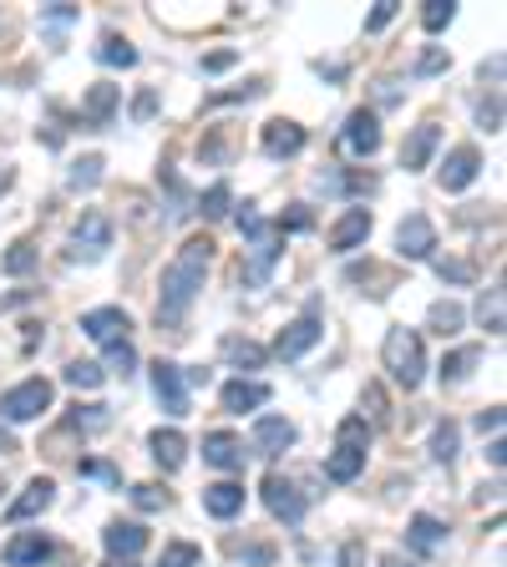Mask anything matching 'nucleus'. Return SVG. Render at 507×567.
<instances>
[{
  "label": "nucleus",
  "mask_w": 507,
  "mask_h": 567,
  "mask_svg": "<svg viewBox=\"0 0 507 567\" xmlns=\"http://www.w3.org/2000/svg\"><path fill=\"white\" fill-rule=\"evenodd\" d=\"M209 264H214V238H188L183 249L173 253V264L162 269V284H158V325H178L193 309Z\"/></svg>",
  "instance_id": "obj_1"
},
{
  "label": "nucleus",
  "mask_w": 507,
  "mask_h": 567,
  "mask_svg": "<svg viewBox=\"0 0 507 567\" xmlns=\"http://www.w3.org/2000/svg\"><path fill=\"white\" fill-rule=\"evenodd\" d=\"M381 360H386L391 381L406 385V390H416V385H421V375H427V350H421V334L406 330V325L386 330V344H381Z\"/></svg>",
  "instance_id": "obj_2"
},
{
  "label": "nucleus",
  "mask_w": 507,
  "mask_h": 567,
  "mask_svg": "<svg viewBox=\"0 0 507 567\" xmlns=\"http://www.w3.org/2000/svg\"><path fill=\"white\" fill-rule=\"evenodd\" d=\"M52 400H56V385L52 381H21L15 390L0 396V421H11V426L36 421V416L52 410Z\"/></svg>",
  "instance_id": "obj_3"
},
{
  "label": "nucleus",
  "mask_w": 507,
  "mask_h": 567,
  "mask_svg": "<svg viewBox=\"0 0 507 567\" xmlns=\"http://www.w3.org/2000/svg\"><path fill=\"white\" fill-rule=\"evenodd\" d=\"M259 497H264V507L274 517H280V522H290V528H300V522H305V491L294 487L290 476H280V472H269L264 481H259Z\"/></svg>",
  "instance_id": "obj_4"
},
{
  "label": "nucleus",
  "mask_w": 507,
  "mask_h": 567,
  "mask_svg": "<svg viewBox=\"0 0 507 567\" xmlns=\"http://www.w3.org/2000/svg\"><path fill=\"white\" fill-rule=\"evenodd\" d=\"M112 249V224H108V213H81V224L71 228V259H102V253Z\"/></svg>",
  "instance_id": "obj_5"
},
{
  "label": "nucleus",
  "mask_w": 507,
  "mask_h": 567,
  "mask_svg": "<svg viewBox=\"0 0 507 567\" xmlns=\"http://www.w3.org/2000/svg\"><path fill=\"white\" fill-rule=\"evenodd\" d=\"M153 396H158L162 416H188V385H183V365H173V360H158L153 365Z\"/></svg>",
  "instance_id": "obj_6"
},
{
  "label": "nucleus",
  "mask_w": 507,
  "mask_h": 567,
  "mask_svg": "<svg viewBox=\"0 0 507 567\" xmlns=\"http://www.w3.org/2000/svg\"><path fill=\"white\" fill-rule=\"evenodd\" d=\"M320 334H325V325H320V315L309 309V315L290 319V325L280 330V340H274V355H280V360H300V355H309V350L320 344Z\"/></svg>",
  "instance_id": "obj_7"
},
{
  "label": "nucleus",
  "mask_w": 507,
  "mask_h": 567,
  "mask_svg": "<svg viewBox=\"0 0 507 567\" xmlns=\"http://www.w3.org/2000/svg\"><path fill=\"white\" fill-rule=\"evenodd\" d=\"M340 143H346L350 158H375V152H381V122H375V112H365V106L350 112Z\"/></svg>",
  "instance_id": "obj_8"
},
{
  "label": "nucleus",
  "mask_w": 507,
  "mask_h": 567,
  "mask_svg": "<svg viewBox=\"0 0 507 567\" xmlns=\"http://www.w3.org/2000/svg\"><path fill=\"white\" fill-rule=\"evenodd\" d=\"M396 253H401V259H431V253H437V228H431V218H421V213L401 218Z\"/></svg>",
  "instance_id": "obj_9"
},
{
  "label": "nucleus",
  "mask_w": 507,
  "mask_h": 567,
  "mask_svg": "<svg viewBox=\"0 0 507 567\" xmlns=\"http://www.w3.org/2000/svg\"><path fill=\"white\" fill-rule=\"evenodd\" d=\"M127 330H133V319H127V309H87L81 315V334L87 340H97V344H122L127 340Z\"/></svg>",
  "instance_id": "obj_10"
},
{
  "label": "nucleus",
  "mask_w": 507,
  "mask_h": 567,
  "mask_svg": "<svg viewBox=\"0 0 507 567\" xmlns=\"http://www.w3.org/2000/svg\"><path fill=\"white\" fill-rule=\"evenodd\" d=\"M477 172H482V152H477V147H452L447 162H441V188H447V193H462V188L477 183Z\"/></svg>",
  "instance_id": "obj_11"
},
{
  "label": "nucleus",
  "mask_w": 507,
  "mask_h": 567,
  "mask_svg": "<svg viewBox=\"0 0 507 567\" xmlns=\"http://www.w3.org/2000/svg\"><path fill=\"white\" fill-rule=\"evenodd\" d=\"M244 441L234 431H209L203 435V462L214 466V472H244Z\"/></svg>",
  "instance_id": "obj_12"
},
{
  "label": "nucleus",
  "mask_w": 507,
  "mask_h": 567,
  "mask_svg": "<svg viewBox=\"0 0 507 567\" xmlns=\"http://www.w3.org/2000/svg\"><path fill=\"white\" fill-rule=\"evenodd\" d=\"M52 501H56V481H52V476H36V481H26L21 497L5 507V517H11V522H31V517H41Z\"/></svg>",
  "instance_id": "obj_13"
},
{
  "label": "nucleus",
  "mask_w": 507,
  "mask_h": 567,
  "mask_svg": "<svg viewBox=\"0 0 507 567\" xmlns=\"http://www.w3.org/2000/svg\"><path fill=\"white\" fill-rule=\"evenodd\" d=\"M365 238H371V208H346L330 228V249L350 253V249H361Z\"/></svg>",
  "instance_id": "obj_14"
},
{
  "label": "nucleus",
  "mask_w": 507,
  "mask_h": 567,
  "mask_svg": "<svg viewBox=\"0 0 507 567\" xmlns=\"http://www.w3.org/2000/svg\"><path fill=\"white\" fill-rule=\"evenodd\" d=\"M437 143H441V127L437 122H421V127H412V137L401 143V168L406 172H421L431 162V152H437Z\"/></svg>",
  "instance_id": "obj_15"
},
{
  "label": "nucleus",
  "mask_w": 507,
  "mask_h": 567,
  "mask_svg": "<svg viewBox=\"0 0 507 567\" xmlns=\"http://www.w3.org/2000/svg\"><path fill=\"white\" fill-rule=\"evenodd\" d=\"M294 446V426L284 416H259L254 421V451L259 456H280V451Z\"/></svg>",
  "instance_id": "obj_16"
},
{
  "label": "nucleus",
  "mask_w": 507,
  "mask_h": 567,
  "mask_svg": "<svg viewBox=\"0 0 507 567\" xmlns=\"http://www.w3.org/2000/svg\"><path fill=\"white\" fill-rule=\"evenodd\" d=\"M117 102H122V87L97 81L92 92H87V102H81V122H87V127H108V122L117 117Z\"/></svg>",
  "instance_id": "obj_17"
},
{
  "label": "nucleus",
  "mask_w": 507,
  "mask_h": 567,
  "mask_svg": "<svg viewBox=\"0 0 507 567\" xmlns=\"http://www.w3.org/2000/svg\"><path fill=\"white\" fill-rule=\"evenodd\" d=\"M264 152L269 158H294V152H305V127L300 122H264Z\"/></svg>",
  "instance_id": "obj_18"
},
{
  "label": "nucleus",
  "mask_w": 507,
  "mask_h": 567,
  "mask_svg": "<svg viewBox=\"0 0 507 567\" xmlns=\"http://www.w3.org/2000/svg\"><path fill=\"white\" fill-rule=\"evenodd\" d=\"M102 542H108V553L117 557V563H133V557L147 547V528H137V522H108Z\"/></svg>",
  "instance_id": "obj_19"
},
{
  "label": "nucleus",
  "mask_w": 507,
  "mask_h": 567,
  "mask_svg": "<svg viewBox=\"0 0 507 567\" xmlns=\"http://www.w3.org/2000/svg\"><path fill=\"white\" fill-rule=\"evenodd\" d=\"M147 451H153V462L162 466V472H178V466L188 462V441H183V431H173V426H168V431H153L147 435Z\"/></svg>",
  "instance_id": "obj_20"
},
{
  "label": "nucleus",
  "mask_w": 507,
  "mask_h": 567,
  "mask_svg": "<svg viewBox=\"0 0 507 567\" xmlns=\"http://www.w3.org/2000/svg\"><path fill=\"white\" fill-rule=\"evenodd\" d=\"M218 400H224L228 416H244V410H259V406H264V400H269V385H264V381H244V375H239V381L224 385V396H218Z\"/></svg>",
  "instance_id": "obj_21"
},
{
  "label": "nucleus",
  "mask_w": 507,
  "mask_h": 567,
  "mask_svg": "<svg viewBox=\"0 0 507 567\" xmlns=\"http://www.w3.org/2000/svg\"><path fill=\"white\" fill-rule=\"evenodd\" d=\"M52 557V537H41V532H15L11 542H5V563L11 567H36Z\"/></svg>",
  "instance_id": "obj_22"
},
{
  "label": "nucleus",
  "mask_w": 507,
  "mask_h": 567,
  "mask_svg": "<svg viewBox=\"0 0 507 567\" xmlns=\"http://www.w3.org/2000/svg\"><path fill=\"white\" fill-rule=\"evenodd\" d=\"M441 542H447V522H437V517H427V512H416L412 528H406V547H412L416 557H431Z\"/></svg>",
  "instance_id": "obj_23"
},
{
  "label": "nucleus",
  "mask_w": 507,
  "mask_h": 567,
  "mask_svg": "<svg viewBox=\"0 0 507 567\" xmlns=\"http://www.w3.org/2000/svg\"><path fill=\"white\" fill-rule=\"evenodd\" d=\"M203 512L228 522V517L244 512V487L239 481H214V487H203Z\"/></svg>",
  "instance_id": "obj_24"
},
{
  "label": "nucleus",
  "mask_w": 507,
  "mask_h": 567,
  "mask_svg": "<svg viewBox=\"0 0 507 567\" xmlns=\"http://www.w3.org/2000/svg\"><path fill=\"white\" fill-rule=\"evenodd\" d=\"M361 472H365V451H356V446H335L330 456H325V476H330L335 487L356 481Z\"/></svg>",
  "instance_id": "obj_25"
},
{
  "label": "nucleus",
  "mask_w": 507,
  "mask_h": 567,
  "mask_svg": "<svg viewBox=\"0 0 507 567\" xmlns=\"http://www.w3.org/2000/svg\"><path fill=\"white\" fill-rule=\"evenodd\" d=\"M462 325H467V309H462V304H452V299H437L427 309V330H437L441 340H452Z\"/></svg>",
  "instance_id": "obj_26"
},
{
  "label": "nucleus",
  "mask_w": 507,
  "mask_h": 567,
  "mask_svg": "<svg viewBox=\"0 0 507 567\" xmlns=\"http://www.w3.org/2000/svg\"><path fill=\"white\" fill-rule=\"evenodd\" d=\"M97 61L102 67H137V46L127 36H117V31H108V36L97 41Z\"/></svg>",
  "instance_id": "obj_27"
},
{
  "label": "nucleus",
  "mask_w": 507,
  "mask_h": 567,
  "mask_svg": "<svg viewBox=\"0 0 507 567\" xmlns=\"http://www.w3.org/2000/svg\"><path fill=\"white\" fill-rule=\"evenodd\" d=\"M224 360L228 365H239V370H259L264 365V344H254V340H239V334H228L224 340Z\"/></svg>",
  "instance_id": "obj_28"
},
{
  "label": "nucleus",
  "mask_w": 507,
  "mask_h": 567,
  "mask_svg": "<svg viewBox=\"0 0 507 567\" xmlns=\"http://www.w3.org/2000/svg\"><path fill=\"white\" fill-rule=\"evenodd\" d=\"M482 360V350H452V355H441V385H462L472 375V365Z\"/></svg>",
  "instance_id": "obj_29"
},
{
  "label": "nucleus",
  "mask_w": 507,
  "mask_h": 567,
  "mask_svg": "<svg viewBox=\"0 0 507 567\" xmlns=\"http://www.w3.org/2000/svg\"><path fill=\"white\" fill-rule=\"evenodd\" d=\"M102 168H108V162L97 158V152H92V158H81V162H71L67 188H71V193H92V188L102 183Z\"/></svg>",
  "instance_id": "obj_30"
},
{
  "label": "nucleus",
  "mask_w": 507,
  "mask_h": 567,
  "mask_svg": "<svg viewBox=\"0 0 507 567\" xmlns=\"http://www.w3.org/2000/svg\"><path fill=\"white\" fill-rule=\"evenodd\" d=\"M457 446H462V431H457V421H437V431H431V456H437L441 466L457 462Z\"/></svg>",
  "instance_id": "obj_31"
},
{
  "label": "nucleus",
  "mask_w": 507,
  "mask_h": 567,
  "mask_svg": "<svg viewBox=\"0 0 507 567\" xmlns=\"http://www.w3.org/2000/svg\"><path fill=\"white\" fill-rule=\"evenodd\" d=\"M477 319H482V330H487V334H503L507 330V325H503V284H493V290L477 299Z\"/></svg>",
  "instance_id": "obj_32"
},
{
  "label": "nucleus",
  "mask_w": 507,
  "mask_h": 567,
  "mask_svg": "<svg viewBox=\"0 0 507 567\" xmlns=\"http://www.w3.org/2000/svg\"><path fill=\"white\" fill-rule=\"evenodd\" d=\"M102 381H108V370L92 365V360H71V365H67V385H71V390H97Z\"/></svg>",
  "instance_id": "obj_33"
},
{
  "label": "nucleus",
  "mask_w": 507,
  "mask_h": 567,
  "mask_svg": "<svg viewBox=\"0 0 507 567\" xmlns=\"http://www.w3.org/2000/svg\"><path fill=\"white\" fill-rule=\"evenodd\" d=\"M335 446H356V451L371 446V426H365V416H346L340 431H335Z\"/></svg>",
  "instance_id": "obj_34"
},
{
  "label": "nucleus",
  "mask_w": 507,
  "mask_h": 567,
  "mask_svg": "<svg viewBox=\"0 0 507 567\" xmlns=\"http://www.w3.org/2000/svg\"><path fill=\"white\" fill-rule=\"evenodd\" d=\"M228 208H234V188H228V183H214V188H209V193L199 199V213H203V218H224Z\"/></svg>",
  "instance_id": "obj_35"
},
{
  "label": "nucleus",
  "mask_w": 507,
  "mask_h": 567,
  "mask_svg": "<svg viewBox=\"0 0 507 567\" xmlns=\"http://www.w3.org/2000/svg\"><path fill=\"white\" fill-rule=\"evenodd\" d=\"M457 21V5L452 0H427V11H421V26L431 31V36H437V31H447Z\"/></svg>",
  "instance_id": "obj_36"
},
{
  "label": "nucleus",
  "mask_w": 507,
  "mask_h": 567,
  "mask_svg": "<svg viewBox=\"0 0 507 567\" xmlns=\"http://www.w3.org/2000/svg\"><path fill=\"white\" fill-rule=\"evenodd\" d=\"M0 269H5L11 279L31 274V269H36V249H31L26 238H21V243H11V253H5V264H0Z\"/></svg>",
  "instance_id": "obj_37"
},
{
  "label": "nucleus",
  "mask_w": 507,
  "mask_h": 567,
  "mask_svg": "<svg viewBox=\"0 0 507 567\" xmlns=\"http://www.w3.org/2000/svg\"><path fill=\"white\" fill-rule=\"evenodd\" d=\"M108 370L112 375H122V381H133V370H137V350L127 340L122 344H108Z\"/></svg>",
  "instance_id": "obj_38"
},
{
  "label": "nucleus",
  "mask_w": 507,
  "mask_h": 567,
  "mask_svg": "<svg viewBox=\"0 0 507 567\" xmlns=\"http://www.w3.org/2000/svg\"><path fill=\"white\" fill-rule=\"evenodd\" d=\"M158 567H199V547H193V542H168Z\"/></svg>",
  "instance_id": "obj_39"
},
{
  "label": "nucleus",
  "mask_w": 507,
  "mask_h": 567,
  "mask_svg": "<svg viewBox=\"0 0 507 567\" xmlns=\"http://www.w3.org/2000/svg\"><path fill=\"white\" fill-rule=\"evenodd\" d=\"M437 274H441V284H472L477 269H472L467 259H437Z\"/></svg>",
  "instance_id": "obj_40"
},
{
  "label": "nucleus",
  "mask_w": 507,
  "mask_h": 567,
  "mask_svg": "<svg viewBox=\"0 0 507 567\" xmlns=\"http://www.w3.org/2000/svg\"><path fill=\"white\" fill-rule=\"evenodd\" d=\"M452 67V56H447V46H427V52L416 56V77H437V71Z\"/></svg>",
  "instance_id": "obj_41"
},
{
  "label": "nucleus",
  "mask_w": 507,
  "mask_h": 567,
  "mask_svg": "<svg viewBox=\"0 0 507 567\" xmlns=\"http://www.w3.org/2000/svg\"><path fill=\"white\" fill-rule=\"evenodd\" d=\"M477 122L487 127V133H503V102H497V97H482V102H477Z\"/></svg>",
  "instance_id": "obj_42"
},
{
  "label": "nucleus",
  "mask_w": 507,
  "mask_h": 567,
  "mask_svg": "<svg viewBox=\"0 0 507 567\" xmlns=\"http://www.w3.org/2000/svg\"><path fill=\"white\" fill-rule=\"evenodd\" d=\"M133 501L143 507V512H162V507H168V491L162 487H133Z\"/></svg>",
  "instance_id": "obj_43"
},
{
  "label": "nucleus",
  "mask_w": 507,
  "mask_h": 567,
  "mask_svg": "<svg viewBox=\"0 0 507 567\" xmlns=\"http://www.w3.org/2000/svg\"><path fill=\"white\" fill-rule=\"evenodd\" d=\"M309 224H315V213H309L305 203H294V213H290V218H280L274 228H280V234H305Z\"/></svg>",
  "instance_id": "obj_44"
},
{
  "label": "nucleus",
  "mask_w": 507,
  "mask_h": 567,
  "mask_svg": "<svg viewBox=\"0 0 507 567\" xmlns=\"http://www.w3.org/2000/svg\"><path fill=\"white\" fill-rule=\"evenodd\" d=\"M77 472H81V476H92V481H112V487L122 481V472H117V466H108V462H81Z\"/></svg>",
  "instance_id": "obj_45"
},
{
  "label": "nucleus",
  "mask_w": 507,
  "mask_h": 567,
  "mask_svg": "<svg viewBox=\"0 0 507 567\" xmlns=\"http://www.w3.org/2000/svg\"><path fill=\"white\" fill-rule=\"evenodd\" d=\"M391 21H396V0H381V5L365 15V31H386Z\"/></svg>",
  "instance_id": "obj_46"
},
{
  "label": "nucleus",
  "mask_w": 507,
  "mask_h": 567,
  "mask_svg": "<svg viewBox=\"0 0 507 567\" xmlns=\"http://www.w3.org/2000/svg\"><path fill=\"white\" fill-rule=\"evenodd\" d=\"M477 431H482V435H493V441H497V431H503V406L482 410V416H477Z\"/></svg>",
  "instance_id": "obj_47"
},
{
  "label": "nucleus",
  "mask_w": 507,
  "mask_h": 567,
  "mask_svg": "<svg viewBox=\"0 0 507 567\" xmlns=\"http://www.w3.org/2000/svg\"><path fill=\"white\" fill-rule=\"evenodd\" d=\"M365 406H371V421L375 426L386 421V396H381V385H365Z\"/></svg>",
  "instance_id": "obj_48"
},
{
  "label": "nucleus",
  "mask_w": 507,
  "mask_h": 567,
  "mask_svg": "<svg viewBox=\"0 0 507 567\" xmlns=\"http://www.w3.org/2000/svg\"><path fill=\"white\" fill-rule=\"evenodd\" d=\"M244 563H249V567L274 563V547H264V542H259V547H244Z\"/></svg>",
  "instance_id": "obj_49"
},
{
  "label": "nucleus",
  "mask_w": 507,
  "mask_h": 567,
  "mask_svg": "<svg viewBox=\"0 0 507 567\" xmlns=\"http://www.w3.org/2000/svg\"><path fill=\"white\" fill-rule=\"evenodd\" d=\"M234 61H239L234 52H214V56H203V71H228Z\"/></svg>",
  "instance_id": "obj_50"
},
{
  "label": "nucleus",
  "mask_w": 507,
  "mask_h": 567,
  "mask_svg": "<svg viewBox=\"0 0 507 567\" xmlns=\"http://www.w3.org/2000/svg\"><path fill=\"white\" fill-rule=\"evenodd\" d=\"M153 112H158V97H153V92H143V97H137V102H133V117H137V122H147V117H153Z\"/></svg>",
  "instance_id": "obj_51"
},
{
  "label": "nucleus",
  "mask_w": 507,
  "mask_h": 567,
  "mask_svg": "<svg viewBox=\"0 0 507 567\" xmlns=\"http://www.w3.org/2000/svg\"><path fill=\"white\" fill-rule=\"evenodd\" d=\"M46 21H77V5H46Z\"/></svg>",
  "instance_id": "obj_52"
},
{
  "label": "nucleus",
  "mask_w": 507,
  "mask_h": 567,
  "mask_svg": "<svg viewBox=\"0 0 507 567\" xmlns=\"http://www.w3.org/2000/svg\"><path fill=\"white\" fill-rule=\"evenodd\" d=\"M487 462L503 472V462H507V446H503V441H493V446H487Z\"/></svg>",
  "instance_id": "obj_53"
},
{
  "label": "nucleus",
  "mask_w": 507,
  "mask_h": 567,
  "mask_svg": "<svg viewBox=\"0 0 507 567\" xmlns=\"http://www.w3.org/2000/svg\"><path fill=\"white\" fill-rule=\"evenodd\" d=\"M11 451H15V435H11V431H0V456H11Z\"/></svg>",
  "instance_id": "obj_54"
},
{
  "label": "nucleus",
  "mask_w": 507,
  "mask_h": 567,
  "mask_svg": "<svg viewBox=\"0 0 507 567\" xmlns=\"http://www.w3.org/2000/svg\"><path fill=\"white\" fill-rule=\"evenodd\" d=\"M381 567H416V563H406V557H381Z\"/></svg>",
  "instance_id": "obj_55"
},
{
  "label": "nucleus",
  "mask_w": 507,
  "mask_h": 567,
  "mask_svg": "<svg viewBox=\"0 0 507 567\" xmlns=\"http://www.w3.org/2000/svg\"><path fill=\"white\" fill-rule=\"evenodd\" d=\"M5 188H11V168H0V193H5Z\"/></svg>",
  "instance_id": "obj_56"
},
{
  "label": "nucleus",
  "mask_w": 507,
  "mask_h": 567,
  "mask_svg": "<svg viewBox=\"0 0 507 567\" xmlns=\"http://www.w3.org/2000/svg\"><path fill=\"white\" fill-rule=\"evenodd\" d=\"M108 567H137V563H117V557H112V563Z\"/></svg>",
  "instance_id": "obj_57"
}]
</instances>
